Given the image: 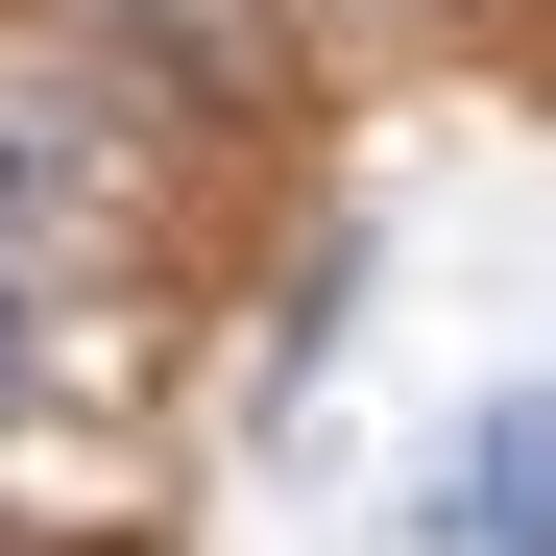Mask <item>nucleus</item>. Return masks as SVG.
Segmentation results:
<instances>
[{"mask_svg":"<svg viewBox=\"0 0 556 556\" xmlns=\"http://www.w3.org/2000/svg\"><path fill=\"white\" fill-rule=\"evenodd\" d=\"M459 556H556V388H508L459 435Z\"/></svg>","mask_w":556,"mask_h":556,"instance_id":"f257e3e1","label":"nucleus"},{"mask_svg":"<svg viewBox=\"0 0 556 556\" xmlns=\"http://www.w3.org/2000/svg\"><path fill=\"white\" fill-rule=\"evenodd\" d=\"M73 194H98V98L0 49V242H25V218H73Z\"/></svg>","mask_w":556,"mask_h":556,"instance_id":"f03ea898","label":"nucleus"},{"mask_svg":"<svg viewBox=\"0 0 556 556\" xmlns=\"http://www.w3.org/2000/svg\"><path fill=\"white\" fill-rule=\"evenodd\" d=\"M49 412V315H25V242H0V435Z\"/></svg>","mask_w":556,"mask_h":556,"instance_id":"7ed1b4c3","label":"nucleus"}]
</instances>
